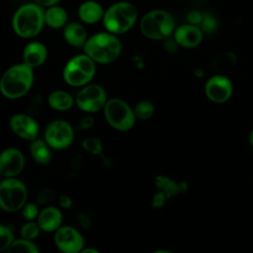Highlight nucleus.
Masks as SVG:
<instances>
[{
	"instance_id": "nucleus-16",
	"label": "nucleus",
	"mask_w": 253,
	"mask_h": 253,
	"mask_svg": "<svg viewBox=\"0 0 253 253\" xmlns=\"http://www.w3.org/2000/svg\"><path fill=\"white\" fill-rule=\"evenodd\" d=\"M47 58V48L41 42L33 41L28 42L23 50V62L31 68L42 65Z\"/></svg>"
},
{
	"instance_id": "nucleus-15",
	"label": "nucleus",
	"mask_w": 253,
	"mask_h": 253,
	"mask_svg": "<svg viewBox=\"0 0 253 253\" xmlns=\"http://www.w3.org/2000/svg\"><path fill=\"white\" fill-rule=\"evenodd\" d=\"M173 34L176 43L187 48L198 46L202 42L204 37V33L200 27L191 24H185L178 27Z\"/></svg>"
},
{
	"instance_id": "nucleus-19",
	"label": "nucleus",
	"mask_w": 253,
	"mask_h": 253,
	"mask_svg": "<svg viewBox=\"0 0 253 253\" xmlns=\"http://www.w3.org/2000/svg\"><path fill=\"white\" fill-rule=\"evenodd\" d=\"M64 41L73 47H83L88 37L84 26L77 22L67 23L63 28Z\"/></svg>"
},
{
	"instance_id": "nucleus-27",
	"label": "nucleus",
	"mask_w": 253,
	"mask_h": 253,
	"mask_svg": "<svg viewBox=\"0 0 253 253\" xmlns=\"http://www.w3.org/2000/svg\"><path fill=\"white\" fill-rule=\"evenodd\" d=\"M236 60V57L232 53H223L218 55L214 60H213V67L217 70H222L225 67H230L231 65L234 64Z\"/></svg>"
},
{
	"instance_id": "nucleus-2",
	"label": "nucleus",
	"mask_w": 253,
	"mask_h": 253,
	"mask_svg": "<svg viewBox=\"0 0 253 253\" xmlns=\"http://www.w3.org/2000/svg\"><path fill=\"white\" fill-rule=\"evenodd\" d=\"M83 49L84 53L95 63L109 64L120 56L122 42L117 35L110 32H102L89 37Z\"/></svg>"
},
{
	"instance_id": "nucleus-32",
	"label": "nucleus",
	"mask_w": 253,
	"mask_h": 253,
	"mask_svg": "<svg viewBox=\"0 0 253 253\" xmlns=\"http://www.w3.org/2000/svg\"><path fill=\"white\" fill-rule=\"evenodd\" d=\"M94 118L91 117V116H87V117H84L80 123H79V126L81 128H89L91 126H93L94 125Z\"/></svg>"
},
{
	"instance_id": "nucleus-31",
	"label": "nucleus",
	"mask_w": 253,
	"mask_h": 253,
	"mask_svg": "<svg viewBox=\"0 0 253 253\" xmlns=\"http://www.w3.org/2000/svg\"><path fill=\"white\" fill-rule=\"evenodd\" d=\"M202 18H203V15H202L200 12L196 11V10L191 11V12L188 14V17H187L188 23L191 24V25H195V26H198V25L201 24Z\"/></svg>"
},
{
	"instance_id": "nucleus-38",
	"label": "nucleus",
	"mask_w": 253,
	"mask_h": 253,
	"mask_svg": "<svg viewBox=\"0 0 253 253\" xmlns=\"http://www.w3.org/2000/svg\"><path fill=\"white\" fill-rule=\"evenodd\" d=\"M1 177H2V176H1V175H0V181H1Z\"/></svg>"
},
{
	"instance_id": "nucleus-17",
	"label": "nucleus",
	"mask_w": 253,
	"mask_h": 253,
	"mask_svg": "<svg viewBox=\"0 0 253 253\" xmlns=\"http://www.w3.org/2000/svg\"><path fill=\"white\" fill-rule=\"evenodd\" d=\"M62 211L53 206H48L42 209L37 218L42 231L55 232L62 225Z\"/></svg>"
},
{
	"instance_id": "nucleus-35",
	"label": "nucleus",
	"mask_w": 253,
	"mask_h": 253,
	"mask_svg": "<svg viewBox=\"0 0 253 253\" xmlns=\"http://www.w3.org/2000/svg\"><path fill=\"white\" fill-rule=\"evenodd\" d=\"M80 253H101L99 250H97L94 247H84Z\"/></svg>"
},
{
	"instance_id": "nucleus-26",
	"label": "nucleus",
	"mask_w": 253,
	"mask_h": 253,
	"mask_svg": "<svg viewBox=\"0 0 253 253\" xmlns=\"http://www.w3.org/2000/svg\"><path fill=\"white\" fill-rule=\"evenodd\" d=\"M13 230L4 224H0V253L6 252L15 240Z\"/></svg>"
},
{
	"instance_id": "nucleus-24",
	"label": "nucleus",
	"mask_w": 253,
	"mask_h": 253,
	"mask_svg": "<svg viewBox=\"0 0 253 253\" xmlns=\"http://www.w3.org/2000/svg\"><path fill=\"white\" fill-rule=\"evenodd\" d=\"M42 232V229L37 222V220L32 221H26L20 228V234L21 237L27 240H35L39 237L40 233Z\"/></svg>"
},
{
	"instance_id": "nucleus-21",
	"label": "nucleus",
	"mask_w": 253,
	"mask_h": 253,
	"mask_svg": "<svg viewBox=\"0 0 253 253\" xmlns=\"http://www.w3.org/2000/svg\"><path fill=\"white\" fill-rule=\"evenodd\" d=\"M30 153L33 159L42 165L48 164L51 161V147L44 139L36 138L31 141Z\"/></svg>"
},
{
	"instance_id": "nucleus-29",
	"label": "nucleus",
	"mask_w": 253,
	"mask_h": 253,
	"mask_svg": "<svg viewBox=\"0 0 253 253\" xmlns=\"http://www.w3.org/2000/svg\"><path fill=\"white\" fill-rule=\"evenodd\" d=\"M82 146L86 149V151L92 153V154H99L102 151V142L97 137H88L86 138Z\"/></svg>"
},
{
	"instance_id": "nucleus-33",
	"label": "nucleus",
	"mask_w": 253,
	"mask_h": 253,
	"mask_svg": "<svg viewBox=\"0 0 253 253\" xmlns=\"http://www.w3.org/2000/svg\"><path fill=\"white\" fill-rule=\"evenodd\" d=\"M59 205L63 209H70L72 206V200L66 195H61L59 197Z\"/></svg>"
},
{
	"instance_id": "nucleus-5",
	"label": "nucleus",
	"mask_w": 253,
	"mask_h": 253,
	"mask_svg": "<svg viewBox=\"0 0 253 253\" xmlns=\"http://www.w3.org/2000/svg\"><path fill=\"white\" fill-rule=\"evenodd\" d=\"M139 28L142 35L150 40H167L175 31V21L169 12L155 9L143 15Z\"/></svg>"
},
{
	"instance_id": "nucleus-14",
	"label": "nucleus",
	"mask_w": 253,
	"mask_h": 253,
	"mask_svg": "<svg viewBox=\"0 0 253 253\" xmlns=\"http://www.w3.org/2000/svg\"><path fill=\"white\" fill-rule=\"evenodd\" d=\"M233 87L229 78L224 75H213L205 85L206 96L213 103H224L232 95Z\"/></svg>"
},
{
	"instance_id": "nucleus-9",
	"label": "nucleus",
	"mask_w": 253,
	"mask_h": 253,
	"mask_svg": "<svg viewBox=\"0 0 253 253\" xmlns=\"http://www.w3.org/2000/svg\"><path fill=\"white\" fill-rule=\"evenodd\" d=\"M108 101L105 89L99 84L83 86L75 97V104L82 112L92 114L103 110Z\"/></svg>"
},
{
	"instance_id": "nucleus-11",
	"label": "nucleus",
	"mask_w": 253,
	"mask_h": 253,
	"mask_svg": "<svg viewBox=\"0 0 253 253\" xmlns=\"http://www.w3.org/2000/svg\"><path fill=\"white\" fill-rule=\"evenodd\" d=\"M54 243L61 253H80L85 247L83 235L71 225H61L54 232Z\"/></svg>"
},
{
	"instance_id": "nucleus-8",
	"label": "nucleus",
	"mask_w": 253,
	"mask_h": 253,
	"mask_svg": "<svg viewBox=\"0 0 253 253\" xmlns=\"http://www.w3.org/2000/svg\"><path fill=\"white\" fill-rule=\"evenodd\" d=\"M103 112L107 123L119 131L129 130L136 121L133 109L120 98L109 99Z\"/></svg>"
},
{
	"instance_id": "nucleus-4",
	"label": "nucleus",
	"mask_w": 253,
	"mask_h": 253,
	"mask_svg": "<svg viewBox=\"0 0 253 253\" xmlns=\"http://www.w3.org/2000/svg\"><path fill=\"white\" fill-rule=\"evenodd\" d=\"M137 17V9L132 3L120 1L105 11L102 22L107 32L118 36L128 32L136 23Z\"/></svg>"
},
{
	"instance_id": "nucleus-7",
	"label": "nucleus",
	"mask_w": 253,
	"mask_h": 253,
	"mask_svg": "<svg viewBox=\"0 0 253 253\" xmlns=\"http://www.w3.org/2000/svg\"><path fill=\"white\" fill-rule=\"evenodd\" d=\"M27 186L17 178H4L0 181V208L7 212H16L28 202Z\"/></svg>"
},
{
	"instance_id": "nucleus-36",
	"label": "nucleus",
	"mask_w": 253,
	"mask_h": 253,
	"mask_svg": "<svg viewBox=\"0 0 253 253\" xmlns=\"http://www.w3.org/2000/svg\"><path fill=\"white\" fill-rule=\"evenodd\" d=\"M152 253H173V252L170 251V250H167V249H159V250H156Z\"/></svg>"
},
{
	"instance_id": "nucleus-3",
	"label": "nucleus",
	"mask_w": 253,
	"mask_h": 253,
	"mask_svg": "<svg viewBox=\"0 0 253 253\" xmlns=\"http://www.w3.org/2000/svg\"><path fill=\"white\" fill-rule=\"evenodd\" d=\"M44 26V10L37 3L20 6L13 15L12 28L17 36L32 39L38 36Z\"/></svg>"
},
{
	"instance_id": "nucleus-18",
	"label": "nucleus",
	"mask_w": 253,
	"mask_h": 253,
	"mask_svg": "<svg viewBox=\"0 0 253 253\" xmlns=\"http://www.w3.org/2000/svg\"><path fill=\"white\" fill-rule=\"evenodd\" d=\"M77 13L81 22L92 25L103 20L105 10L97 1L87 0L80 4Z\"/></svg>"
},
{
	"instance_id": "nucleus-25",
	"label": "nucleus",
	"mask_w": 253,
	"mask_h": 253,
	"mask_svg": "<svg viewBox=\"0 0 253 253\" xmlns=\"http://www.w3.org/2000/svg\"><path fill=\"white\" fill-rule=\"evenodd\" d=\"M154 106L151 102L143 100L138 102L134 108H133V113L136 119L138 120H147L149 118H151L154 114Z\"/></svg>"
},
{
	"instance_id": "nucleus-37",
	"label": "nucleus",
	"mask_w": 253,
	"mask_h": 253,
	"mask_svg": "<svg viewBox=\"0 0 253 253\" xmlns=\"http://www.w3.org/2000/svg\"><path fill=\"white\" fill-rule=\"evenodd\" d=\"M249 142H250V144L253 146V129L251 130V132H250V134H249Z\"/></svg>"
},
{
	"instance_id": "nucleus-30",
	"label": "nucleus",
	"mask_w": 253,
	"mask_h": 253,
	"mask_svg": "<svg viewBox=\"0 0 253 253\" xmlns=\"http://www.w3.org/2000/svg\"><path fill=\"white\" fill-rule=\"evenodd\" d=\"M201 27L200 29L203 31V33H212L213 31H215L217 23L214 19L213 16L210 15V14H205L203 15L202 18V22H201Z\"/></svg>"
},
{
	"instance_id": "nucleus-13",
	"label": "nucleus",
	"mask_w": 253,
	"mask_h": 253,
	"mask_svg": "<svg viewBox=\"0 0 253 253\" xmlns=\"http://www.w3.org/2000/svg\"><path fill=\"white\" fill-rule=\"evenodd\" d=\"M25 167L23 152L15 147H9L0 153V175L4 178H16Z\"/></svg>"
},
{
	"instance_id": "nucleus-20",
	"label": "nucleus",
	"mask_w": 253,
	"mask_h": 253,
	"mask_svg": "<svg viewBox=\"0 0 253 253\" xmlns=\"http://www.w3.org/2000/svg\"><path fill=\"white\" fill-rule=\"evenodd\" d=\"M47 104L52 110L63 112L70 110L74 106L75 98L67 91L56 90L48 95Z\"/></svg>"
},
{
	"instance_id": "nucleus-10",
	"label": "nucleus",
	"mask_w": 253,
	"mask_h": 253,
	"mask_svg": "<svg viewBox=\"0 0 253 253\" xmlns=\"http://www.w3.org/2000/svg\"><path fill=\"white\" fill-rule=\"evenodd\" d=\"M73 139L74 129L67 121L54 120L44 129V140L51 149H65L71 145Z\"/></svg>"
},
{
	"instance_id": "nucleus-34",
	"label": "nucleus",
	"mask_w": 253,
	"mask_h": 253,
	"mask_svg": "<svg viewBox=\"0 0 253 253\" xmlns=\"http://www.w3.org/2000/svg\"><path fill=\"white\" fill-rule=\"evenodd\" d=\"M60 0H35V3H37L38 5H40L41 7H51L56 5Z\"/></svg>"
},
{
	"instance_id": "nucleus-28",
	"label": "nucleus",
	"mask_w": 253,
	"mask_h": 253,
	"mask_svg": "<svg viewBox=\"0 0 253 253\" xmlns=\"http://www.w3.org/2000/svg\"><path fill=\"white\" fill-rule=\"evenodd\" d=\"M21 211L26 221H32V220H37L41 211L39 210V207L36 204L27 202L26 205L22 208Z\"/></svg>"
},
{
	"instance_id": "nucleus-1",
	"label": "nucleus",
	"mask_w": 253,
	"mask_h": 253,
	"mask_svg": "<svg viewBox=\"0 0 253 253\" xmlns=\"http://www.w3.org/2000/svg\"><path fill=\"white\" fill-rule=\"evenodd\" d=\"M34 79L33 68L24 62L14 64L6 69L0 78V93L10 100L22 98L31 90Z\"/></svg>"
},
{
	"instance_id": "nucleus-6",
	"label": "nucleus",
	"mask_w": 253,
	"mask_h": 253,
	"mask_svg": "<svg viewBox=\"0 0 253 253\" xmlns=\"http://www.w3.org/2000/svg\"><path fill=\"white\" fill-rule=\"evenodd\" d=\"M96 73V63L85 53L76 54L64 65L62 77L72 87H83L91 82Z\"/></svg>"
},
{
	"instance_id": "nucleus-22",
	"label": "nucleus",
	"mask_w": 253,
	"mask_h": 253,
	"mask_svg": "<svg viewBox=\"0 0 253 253\" xmlns=\"http://www.w3.org/2000/svg\"><path fill=\"white\" fill-rule=\"evenodd\" d=\"M68 15L64 8L54 5L44 10V25L51 29L64 28L67 24Z\"/></svg>"
},
{
	"instance_id": "nucleus-12",
	"label": "nucleus",
	"mask_w": 253,
	"mask_h": 253,
	"mask_svg": "<svg viewBox=\"0 0 253 253\" xmlns=\"http://www.w3.org/2000/svg\"><path fill=\"white\" fill-rule=\"evenodd\" d=\"M9 126L13 133L18 137L32 141L38 138L40 126L38 122L28 114L18 113L13 115L9 120Z\"/></svg>"
},
{
	"instance_id": "nucleus-23",
	"label": "nucleus",
	"mask_w": 253,
	"mask_h": 253,
	"mask_svg": "<svg viewBox=\"0 0 253 253\" xmlns=\"http://www.w3.org/2000/svg\"><path fill=\"white\" fill-rule=\"evenodd\" d=\"M6 253H41L38 245L33 240L22 237L16 238Z\"/></svg>"
}]
</instances>
